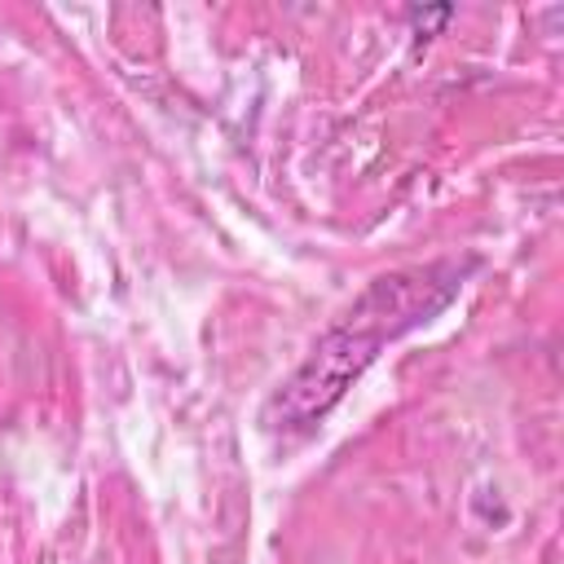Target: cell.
Returning <instances> with one entry per match:
<instances>
[{
    "label": "cell",
    "instance_id": "6da1fadb",
    "mask_svg": "<svg viewBox=\"0 0 564 564\" xmlns=\"http://www.w3.org/2000/svg\"><path fill=\"white\" fill-rule=\"evenodd\" d=\"M476 269V260H432V264H410L397 273L375 278L357 304L308 348V357L295 366V375L269 397L264 405V427H308L317 423L357 379L361 370L379 357L383 344L401 339L405 330L423 326L436 317L458 291L463 278Z\"/></svg>",
    "mask_w": 564,
    "mask_h": 564
},
{
    "label": "cell",
    "instance_id": "7a4b0ae2",
    "mask_svg": "<svg viewBox=\"0 0 564 564\" xmlns=\"http://www.w3.org/2000/svg\"><path fill=\"white\" fill-rule=\"evenodd\" d=\"M449 18H454V9H449V4H436V9H410V26H414V35H419V40L436 35V26H445Z\"/></svg>",
    "mask_w": 564,
    "mask_h": 564
}]
</instances>
